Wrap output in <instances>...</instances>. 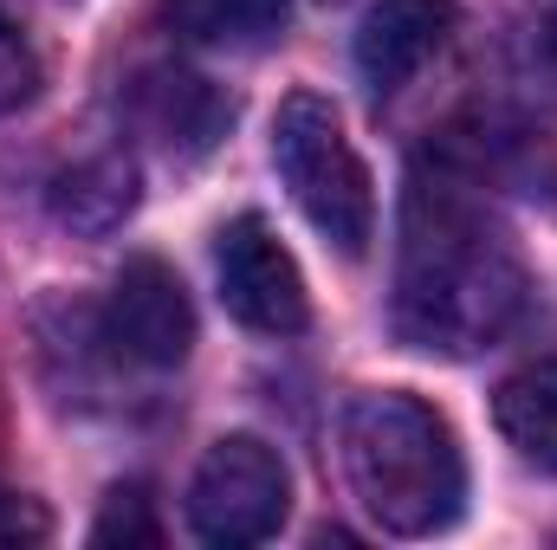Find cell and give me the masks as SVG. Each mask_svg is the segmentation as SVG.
Returning <instances> with one entry per match:
<instances>
[{
	"instance_id": "cell-1",
	"label": "cell",
	"mask_w": 557,
	"mask_h": 550,
	"mask_svg": "<svg viewBox=\"0 0 557 550\" xmlns=\"http://www.w3.org/2000/svg\"><path fill=\"white\" fill-rule=\"evenodd\" d=\"M525 311V266L473 188L434 162L416 168L403 201L396 330L428 357H480Z\"/></svg>"
},
{
	"instance_id": "cell-2",
	"label": "cell",
	"mask_w": 557,
	"mask_h": 550,
	"mask_svg": "<svg viewBox=\"0 0 557 550\" xmlns=\"http://www.w3.org/2000/svg\"><path fill=\"white\" fill-rule=\"evenodd\" d=\"M344 473L389 538H434L467 505V460L454 427L396 389L357 396L344 409Z\"/></svg>"
},
{
	"instance_id": "cell-3",
	"label": "cell",
	"mask_w": 557,
	"mask_h": 550,
	"mask_svg": "<svg viewBox=\"0 0 557 550\" xmlns=\"http://www.w3.org/2000/svg\"><path fill=\"white\" fill-rule=\"evenodd\" d=\"M273 168L292 188L298 214L344 253L363 260L376 240V188L370 168L357 155V142L344 137V117L331 98L318 91H292L273 117Z\"/></svg>"
},
{
	"instance_id": "cell-4",
	"label": "cell",
	"mask_w": 557,
	"mask_h": 550,
	"mask_svg": "<svg viewBox=\"0 0 557 550\" xmlns=\"http://www.w3.org/2000/svg\"><path fill=\"white\" fill-rule=\"evenodd\" d=\"M292 512V473L267 440L227 434L201 453L188 479V525L201 545H267Z\"/></svg>"
},
{
	"instance_id": "cell-5",
	"label": "cell",
	"mask_w": 557,
	"mask_h": 550,
	"mask_svg": "<svg viewBox=\"0 0 557 550\" xmlns=\"http://www.w3.org/2000/svg\"><path fill=\"white\" fill-rule=\"evenodd\" d=\"M214 273H221V304L260 330V337H292L311 324V298H305V273L298 260L278 247V234L260 214H240L221 227L214 240Z\"/></svg>"
},
{
	"instance_id": "cell-6",
	"label": "cell",
	"mask_w": 557,
	"mask_h": 550,
	"mask_svg": "<svg viewBox=\"0 0 557 550\" xmlns=\"http://www.w3.org/2000/svg\"><path fill=\"white\" fill-rule=\"evenodd\" d=\"M104 343L143 370H175L195 350V304L162 260H131L117 273L104 298Z\"/></svg>"
},
{
	"instance_id": "cell-7",
	"label": "cell",
	"mask_w": 557,
	"mask_h": 550,
	"mask_svg": "<svg viewBox=\"0 0 557 550\" xmlns=\"http://www.w3.org/2000/svg\"><path fill=\"white\" fill-rule=\"evenodd\" d=\"M131 117L143 124V137L156 142L162 155L195 162V155H208L214 142L227 137L234 104L208 78L175 72V65H156V72H143L137 85H131Z\"/></svg>"
},
{
	"instance_id": "cell-8",
	"label": "cell",
	"mask_w": 557,
	"mask_h": 550,
	"mask_svg": "<svg viewBox=\"0 0 557 550\" xmlns=\"http://www.w3.org/2000/svg\"><path fill=\"white\" fill-rule=\"evenodd\" d=\"M454 7L447 0H376L357 26V72L376 98L403 91L421 65L447 46Z\"/></svg>"
},
{
	"instance_id": "cell-9",
	"label": "cell",
	"mask_w": 557,
	"mask_h": 550,
	"mask_svg": "<svg viewBox=\"0 0 557 550\" xmlns=\"http://www.w3.org/2000/svg\"><path fill=\"white\" fill-rule=\"evenodd\" d=\"M156 13L188 46L253 52V46H273L278 33H285L292 0H156Z\"/></svg>"
},
{
	"instance_id": "cell-10",
	"label": "cell",
	"mask_w": 557,
	"mask_h": 550,
	"mask_svg": "<svg viewBox=\"0 0 557 550\" xmlns=\"http://www.w3.org/2000/svg\"><path fill=\"white\" fill-rule=\"evenodd\" d=\"M131 208H137V168H131V155H91V162H78V168H65L52 182V214L72 234L98 240V234L124 227Z\"/></svg>"
},
{
	"instance_id": "cell-11",
	"label": "cell",
	"mask_w": 557,
	"mask_h": 550,
	"mask_svg": "<svg viewBox=\"0 0 557 550\" xmlns=\"http://www.w3.org/2000/svg\"><path fill=\"white\" fill-rule=\"evenodd\" d=\"M493 421L519 447V460H532L539 473H557V363H532L506 376L493 396Z\"/></svg>"
},
{
	"instance_id": "cell-12",
	"label": "cell",
	"mask_w": 557,
	"mask_h": 550,
	"mask_svg": "<svg viewBox=\"0 0 557 550\" xmlns=\"http://www.w3.org/2000/svg\"><path fill=\"white\" fill-rule=\"evenodd\" d=\"M91 545H162V525H156V499L149 486H117L91 525Z\"/></svg>"
},
{
	"instance_id": "cell-13",
	"label": "cell",
	"mask_w": 557,
	"mask_h": 550,
	"mask_svg": "<svg viewBox=\"0 0 557 550\" xmlns=\"http://www.w3.org/2000/svg\"><path fill=\"white\" fill-rule=\"evenodd\" d=\"M33 91H39V59L26 46V33L0 13V117H13L20 104H33Z\"/></svg>"
},
{
	"instance_id": "cell-14",
	"label": "cell",
	"mask_w": 557,
	"mask_h": 550,
	"mask_svg": "<svg viewBox=\"0 0 557 550\" xmlns=\"http://www.w3.org/2000/svg\"><path fill=\"white\" fill-rule=\"evenodd\" d=\"M46 538H52L46 505H39V499H26V492H7V486H0V550L46 545Z\"/></svg>"
},
{
	"instance_id": "cell-15",
	"label": "cell",
	"mask_w": 557,
	"mask_h": 550,
	"mask_svg": "<svg viewBox=\"0 0 557 550\" xmlns=\"http://www.w3.org/2000/svg\"><path fill=\"white\" fill-rule=\"evenodd\" d=\"M539 72H545V85L557 91V7L545 13V26H539Z\"/></svg>"
}]
</instances>
